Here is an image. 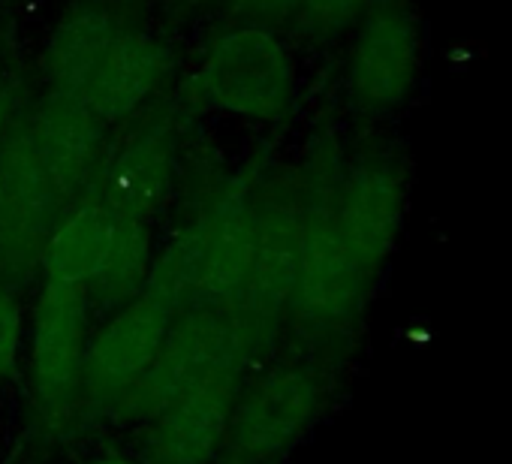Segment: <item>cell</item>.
I'll list each match as a JSON object with an SVG mask.
<instances>
[{"label":"cell","mask_w":512,"mask_h":464,"mask_svg":"<svg viewBox=\"0 0 512 464\" xmlns=\"http://www.w3.org/2000/svg\"><path fill=\"white\" fill-rule=\"evenodd\" d=\"M196 85L202 100L220 112L253 121H278L293 106L296 67L272 31L244 25L211 43Z\"/></svg>","instance_id":"2"},{"label":"cell","mask_w":512,"mask_h":464,"mask_svg":"<svg viewBox=\"0 0 512 464\" xmlns=\"http://www.w3.org/2000/svg\"><path fill=\"white\" fill-rule=\"evenodd\" d=\"M88 344V287L46 281L31 335L34 386L43 404L61 407L82 389Z\"/></svg>","instance_id":"9"},{"label":"cell","mask_w":512,"mask_h":464,"mask_svg":"<svg viewBox=\"0 0 512 464\" xmlns=\"http://www.w3.org/2000/svg\"><path fill=\"white\" fill-rule=\"evenodd\" d=\"M67 202H73L103 160V127L79 97L49 91L22 124Z\"/></svg>","instance_id":"12"},{"label":"cell","mask_w":512,"mask_h":464,"mask_svg":"<svg viewBox=\"0 0 512 464\" xmlns=\"http://www.w3.org/2000/svg\"><path fill=\"white\" fill-rule=\"evenodd\" d=\"M91 464H142V461H133V458H97Z\"/></svg>","instance_id":"21"},{"label":"cell","mask_w":512,"mask_h":464,"mask_svg":"<svg viewBox=\"0 0 512 464\" xmlns=\"http://www.w3.org/2000/svg\"><path fill=\"white\" fill-rule=\"evenodd\" d=\"M4 121H7V112H4V103H0V133H4Z\"/></svg>","instance_id":"22"},{"label":"cell","mask_w":512,"mask_h":464,"mask_svg":"<svg viewBox=\"0 0 512 464\" xmlns=\"http://www.w3.org/2000/svg\"><path fill=\"white\" fill-rule=\"evenodd\" d=\"M64 208L58 181L19 127L0 145V275L13 284L37 275Z\"/></svg>","instance_id":"3"},{"label":"cell","mask_w":512,"mask_h":464,"mask_svg":"<svg viewBox=\"0 0 512 464\" xmlns=\"http://www.w3.org/2000/svg\"><path fill=\"white\" fill-rule=\"evenodd\" d=\"M299 236H302V199L284 196L272 205L260 208V226H256V245L250 272L235 311L263 320L269 326L290 308L296 260H299Z\"/></svg>","instance_id":"13"},{"label":"cell","mask_w":512,"mask_h":464,"mask_svg":"<svg viewBox=\"0 0 512 464\" xmlns=\"http://www.w3.org/2000/svg\"><path fill=\"white\" fill-rule=\"evenodd\" d=\"M320 410V383L302 368H275L256 377L232 407L220 464H272L311 428Z\"/></svg>","instance_id":"5"},{"label":"cell","mask_w":512,"mask_h":464,"mask_svg":"<svg viewBox=\"0 0 512 464\" xmlns=\"http://www.w3.org/2000/svg\"><path fill=\"white\" fill-rule=\"evenodd\" d=\"M118 214L100 202L88 199L61 214L43 251V272L49 281L94 287L112 257Z\"/></svg>","instance_id":"14"},{"label":"cell","mask_w":512,"mask_h":464,"mask_svg":"<svg viewBox=\"0 0 512 464\" xmlns=\"http://www.w3.org/2000/svg\"><path fill=\"white\" fill-rule=\"evenodd\" d=\"M371 4L374 0H299L296 19L308 34L329 40L353 28Z\"/></svg>","instance_id":"18"},{"label":"cell","mask_w":512,"mask_h":464,"mask_svg":"<svg viewBox=\"0 0 512 464\" xmlns=\"http://www.w3.org/2000/svg\"><path fill=\"white\" fill-rule=\"evenodd\" d=\"M356 25L347 61L350 97L362 112H395L410 100L422 73L419 22L401 0H374Z\"/></svg>","instance_id":"6"},{"label":"cell","mask_w":512,"mask_h":464,"mask_svg":"<svg viewBox=\"0 0 512 464\" xmlns=\"http://www.w3.org/2000/svg\"><path fill=\"white\" fill-rule=\"evenodd\" d=\"M22 347V308L7 284H0V377H10Z\"/></svg>","instance_id":"19"},{"label":"cell","mask_w":512,"mask_h":464,"mask_svg":"<svg viewBox=\"0 0 512 464\" xmlns=\"http://www.w3.org/2000/svg\"><path fill=\"white\" fill-rule=\"evenodd\" d=\"M241 371H223L193 386L148 419L145 446L154 464H208L217 458L232 407L241 392Z\"/></svg>","instance_id":"10"},{"label":"cell","mask_w":512,"mask_h":464,"mask_svg":"<svg viewBox=\"0 0 512 464\" xmlns=\"http://www.w3.org/2000/svg\"><path fill=\"white\" fill-rule=\"evenodd\" d=\"M329 196L320 199V205L302 202L299 260L290 296L296 317L314 329L350 326L365 308L368 287L377 278L341 236L329 208Z\"/></svg>","instance_id":"4"},{"label":"cell","mask_w":512,"mask_h":464,"mask_svg":"<svg viewBox=\"0 0 512 464\" xmlns=\"http://www.w3.org/2000/svg\"><path fill=\"white\" fill-rule=\"evenodd\" d=\"M166 154L157 139H145L133 145L115 166L109 181V199L106 205L115 214L139 217L145 220L166 190Z\"/></svg>","instance_id":"16"},{"label":"cell","mask_w":512,"mask_h":464,"mask_svg":"<svg viewBox=\"0 0 512 464\" xmlns=\"http://www.w3.org/2000/svg\"><path fill=\"white\" fill-rule=\"evenodd\" d=\"M127 19L109 0H79L61 19L46 49V79L52 91L79 97L88 73Z\"/></svg>","instance_id":"15"},{"label":"cell","mask_w":512,"mask_h":464,"mask_svg":"<svg viewBox=\"0 0 512 464\" xmlns=\"http://www.w3.org/2000/svg\"><path fill=\"white\" fill-rule=\"evenodd\" d=\"M272 326L235 308L193 305L172 320L154 365L115 401L130 416L151 419L166 404L223 371H247Z\"/></svg>","instance_id":"1"},{"label":"cell","mask_w":512,"mask_h":464,"mask_svg":"<svg viewBox=\"0 0 512 464\" xmlns=\"http://www.w3.org/2000/svg\"><path fill=\"white\" fill-rule=\"evenodd\" d=\"M151 272V236L148 223L139 217H124L118 214V229H115V245L112 257L97 281L100 296L109 305H121L127 299H136L145 290Z\"/></svg>","instance_id":"17"},{"label":"cell","mask_w":512,"mask_h":464,"mask_svg":"<svg viewBox=\"0 0 512 464\" xmlns=\"http://www.w3.org/2000/svg\"><path fill=\"white\" fill-rule=\"evenodd\" d=\"M404 205V166L398 163V157L386 151L365 154L332 187L329 208L341 236L374 275L383 269L395 248L404 220Z\"/></svg>","instance_id":"7"},{"label":"cell","mask_w":512,"mask_h":464,"mask_svg":"<svg viewBox=\"0 0 512 464\" xmlns=\"http://www.w3.org/2000/svg\"><path fill=\"white\" fill-rule=\"evenodd\" d=\"M169 67V49L154 34L127 22L97 58L79 91V100L100 121H121L163 85Z\"/></svg>","instance_id":"11"},{"label":"cell","mask_w":512,"mask_h":464,"mask_svg":"<svg viewBox=\"0 0 512 464\" xmlns=\"http://www.w3.org/2000/svg\"><path fill=\"white\" fill-rule=\"evenodd\" d=\"M238 7L253 19V25L263 22H284L287 16H296L299 0H238Z\"/></svg>","instance_id":"20"},{"label":"cell","mask_w":512,"mask_h":464,"mask_svg":"<svg viewBox=\"0 0 512 464\" xmlns=\"http://www.w3.org/2000/svg\"><path fill=\"white\" fill-rule=\"evenodd\" d=\"M175 308L154 293H139L130 299L88 344L82 386L91 398H118L127 392L157 359Z\"/></svg>","instance_id":"8"}]
</instances>
